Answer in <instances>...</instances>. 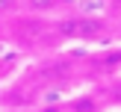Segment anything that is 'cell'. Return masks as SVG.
<instances>
[{
	"instance_id": "1",
	"label": "cell",
	"mask_w": 121,
	"mask_h": 112,
	"mask_svg": "<svg viewBox=\"0 0 121 112\" xmlns=\"http://www.w3.org/2000/svg\"><path fill=\"white\" fill-rule=\"evenodd\" d=\"M24 6H27L30 12H39V15H44V12H53L59 6V0H24Z\"/></svg>"
},
{
	"instance_id": "2",
	"label": "cell",
	"mask_w": 121,
	"mask_h": 112,
	"mask_svg": "<svg viewBox=\"0 0 121 112\" xmlns=\"http://www.w3.org/2000/svg\"><path fill=\"white\" fill-rule=\"evenodd\" d=\"M18 3L21 0H0V15H9V12L18 9Z\"/></svg>"
}]
</instances>
